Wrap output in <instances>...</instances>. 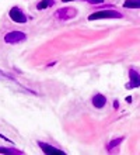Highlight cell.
I'll return each instance as SVG.
<instances>
[{"label": "cell", "instance_id": "4fadbf2b", "mask_svg": "<svg viewBox=\"0 0 140 155\" xmlns=\"http://www.w3.org/2000/svg\"><path fill=\"white\" fill-rule=\"evenodd\" d=\"M0 138H3V140H6V141H8V138H6V137H4V135H2V134H0Z\"/></svg>", "mask_w": 140, "mask_h": 155}, {"label": "cell", "instance_id": "3957f363", "mask_svg": "<svg viewBox=\"0 0 140 155\" xmlns=\"http://www.w3.org/2000/svg\"><path fill=\"white\" fill-rule=\"evenodd\" d=\"M8 18H10L13 23H17V24H27V21H28L27 13H25L20 6H13V7L8 10Z\"/></svg>", "mask_w": 140, "mask_h": 155}, {"label": "cell", "instance_id": "5b68a950", "mask_svg": "<svg viewBox=\"0 0 140 155\" xmlns=\"http://www.w3.org/2000/svg\"><path fill=\"white\" fill-rule=\"evenodd\" d=\"M36 145L39 147V150L44 154H48V155H66V152L60 148L55 147L52 144L49 143H44V141H36Z\"/></svg>", "mask_w": 140, "mask_h": 155}, {"label": "cell", "instance_id": "52a82bcc", "mask_svg": "<svg viewBox=\"0 0 140 155\" xmlns=\"http://www.w3.org/2000/svg\"><path fill=\"white\" fill-rule=\"evenodd\" d=\"M107 103H108L107 96H104V94L100 93V92H97V93H94L91 96V104H92V107H95V109H104V107L107 106Z\"/></svg>", "mask_w": 140, "mask_h": 155}, {"label": "cell", "instance_id": "30bf717a", "mask_svg": "<svg viewBox=\"0 0 140 155\" xmlns=\"http://www.w3.org/2000/svg\"><path fill=\"white\" fill-rule=\"evenodd\" d=\"M122 6H123L125 8L136 10V8H140V0H125Z\"/></svg>", "mask_w": 140, "mask_h": 155}, {"label": "cell", "instance_id": "6da1fadb", "mask_svg": "<svg viewBox=\"0 0 140 155\" xmlns=\"http://www.w3.org/2000/svg\"><path fill=\"white\" fill-rule=\"evenodd\" d=\"M116 18H123V14L118 12L116 8H102L88 14V21H97V20H116Z\"/></svg>", "mask_w": 140, "mask_h": 155}, {"label": "cell", "instance_id": "277c9868", "mask_svg": "<svg viewBox=\"0 0 140 155\" xmlns=\"http://www.w3.org/2000/svg\"><path fill=\"white\" fill-rule=\"evenodd\" d=\"M76 16H77V8L72 7V6H69V7L67 6H66V7H60L55 12V17L60 21L72 20V18H74Z\"/></svg>", "mask_w": 140, "mask_h": 155}, {"label": "cell", "instance_id": "7a4b0ae2", "mask_svg": "<svg viewBox=\"0 0 140 155\" xmlns=\"http://www.w3.org/2000/svg\"><path fill=\"white\" fill-rule=\"evenodd\" d=\"M3 41L8 45H17L27 41V34L24 31H20V30H11V31H7V33L3 35Z\"/></svg>", "mask_w": 140, "mask_h": 155}, {"label": "cell", "instance_id": "7c38bea8", "mask_svg": "<svg viewBox=\"0 0 140 155\" xmlns=\"http://www.w3.org/2000/svg\"><path fill=\"white\" fill-rule=\"evenodd\" d=\"M81 2H86V3L91 4V6H100V4L105 3V0H81Z\"/></svg>", "mask_w": 140, "mask_h": 155}, {"label": "cell", "instance_id": "5bb4252c", "mask_svg": "<svg viewBox=\"0 0 140 155\" xmlns=\"http://www.w3.org/2000/svg\"><path fill=\"white\" fill-rule=\"evenodd\" d=\"M69 2H73V0H62V3H69Z\"/></svg>", "mask_w": 140, "mask_h": 155}, {"label": "cell", "instance_id": "8992f818", "mask_svg": "<svg viewBox=\"0 0 140 155\" xmlns=\"http://www.w3.org/2000/svg\"><path fill=\"white\" fill-rule=\"evenodd\" d=\"M128 75H129V83L126 85V87H128V89L140 87V74L139 72H137L135 68H129Z\"/></svg>", "mask_w": 140, "mask_h": 155}, {"label": "cell", "instance_id": "9c48e42d", "mask_svg": "<svg viewBox=\"0 0 140 155\" xmlns=\"http://www.w3.org/2000/svg\"><path fill=\"white\" fill-rule=\"evenodd\" d=\"M125 141V137H118V138H115V140H112V141H109L108 144H107V150L108 151H112L114 148H118L120 145V144Z\"/></svg>", "mask_w": 140, "mask_h": 155}, {"label": "cell", "instance_id": "ba28073f", "mask_svg": "<svg viewBox=\"0 0 140 155\" xmlns=\"http://www.w3.org/2000/svg\"><path fill=\"white\" fill-rule=\"evenodd\" d=\"M55 4H56L55 0H39V2L36 3V10L42 12V10H46V8L53 7Z\"/></svg>", "mask_w": 140, "mask_h": 155}, {"label": "cell", "instance_id": "8fae6325", "mask_svg": "<svg viewBox=\"0 0 140 155\" xmlns=\"http://www.w3.org/2000/svg\"><path fill=\"white\" fill-rule=\"evenodd\" d=\"M0 154H17V155H21L24 154L23 151H20V150H17V148L14 147H0Z\"/></svg>", "mask_w": 140, "mask_h": 155}]
</instances>
